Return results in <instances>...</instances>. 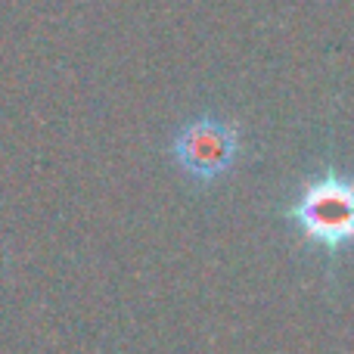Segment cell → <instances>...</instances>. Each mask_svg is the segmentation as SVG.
<instances>
[{"mask_svg":"<svg viewBox=\"0 0 354 354\" xmlns=\"http://www.w3.org/2000/svg\"><path fill=\"white\" fill-rule=\"evenodd\" d=\"M286 214L311 245L339 255L354 245V180L326 168L305 183Z\"/></svg>","mask_w":354,"mask_h":354,"instance_id":"obj_1","label":"cell"},{"mask_svg":"<svg viewBox=\"0 0 354 354\" xmlns=\"http://www.w3.org/2000/svg\"><path fill=\"white\" fill-rule=\"evenodd\" d=\"M233 156H236V134L221 118L202 115L174 137V159L180 162L183 171L199 180L224 174L233 165Z\"/></svg>","mask_w":354,"mask_h":354,"instance_id":"obj_2","label":"cell"}]
</instances>
